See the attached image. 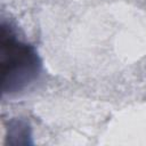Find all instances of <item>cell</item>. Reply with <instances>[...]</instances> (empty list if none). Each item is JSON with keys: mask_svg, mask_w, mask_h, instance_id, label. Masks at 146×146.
<instances>
[{"mask_svg": "<svg viewBox=\"0 0 146 146\" xmlns=\"http://www.w3.org/2000/svg\"><path fill=\"white\" fill-rule=\"evenodd\" d=\"M0 64L2 94L22 91L33 83L41 72V59L35 49L19 40L5 23L1 25Z\"/></svg>", "mask_w": 146, "mask_h": 146, "instance_id": "1", "label": "cell"}]
</instances>
